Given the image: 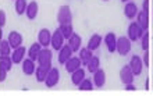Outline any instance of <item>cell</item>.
I'll use <instances>...</instances> for the list:
<instances>
[{"instance_id": "cell-1", "label": "cell", "mask_w": 153, "mask_h": 96, "mask_svg": "<svg viewBox=\"0 0 153 96\" xmlns=\"http://www.w3.org/2000/svg\"><path fill=\"white\" fill-rule=\"evenodd\" d=\"M131 40L127 38V36H121V38H117V45H116V52L120 54V56H127L129 52H131Z\"/></svg>"}, {"instance_id": "cell-2", "label": "cell", "mask_w": 153, "mask_h": 96, "mask_svg": "<svg viewBox=\"0 0 153 96\" xmlns=\"http://www.w3.org/2000/svg\"><path fill=\"white\" fill-rule=\"evenodd\" d=\"M52 59H53V54H52V50L48 48H42L40 49L39 54L36 57V61L39 65H43V67H52Z\"/></svg>"}, {"instance_id": "cell-3", "label": "cell", "mask_w": 153, "mask_h": 96, "mask_svg": "<svg viewBox=\"0 0 153 96\" xmlns=\"http://www.w3.org/2000/svg\"><path fill=\"white\" fill-rule=\"evenodd\" d=\"M59 24H73V13L68 6H61L57 13Z\"/></svg>"}, {"instance_id": "cell-4", "label": "cell", "mask_w": 153, "mask_h": 96, "mask_svg": "<svg viewBox=\"0 0 153 96\" xmlns=\"http://www.w3.org/2000/svg\"><path fill=\"white\" fill-rule=\"evenodd\" d=\"M143 32H145V31L139 27V24L134 21V22H131V24H129V27H128V31H127L128 36H127V38H128L131 42H138V40L142 38Z\"/></svg>"}, {"instance_id": "cell-5", "label": "cell", "mask_w": 153, "mask_h": 96, "mask_svg": "<svg viewBox=\"0 0 153 96\" xmlns=\"http://www.w3.org/2000/svg\"><path fill=\"white\" fill-rule=\"evenodd\" d=\"M59 81H60V71H59V68L52 67L49 70L48 75H46L45 85H46L48 88H54V86L59 84Z\"/></svg>"}, {"instance_id": "cell-6", "label": "cell", "mask_w": 153, "mask_h": 96, "mask_svg": "<svg viewBox=\"0 0 153 96\" xmlns=\"http://www.w3.org/2000/svg\"><path fill=\"white\" fill-rule=\"evenodd\" d=\"M129 68H131V71H132L134 77H138L142 74V70H143V63H142V59L137 54H134L131 57V60H129Z\"/></svg>"}, {"instance_id": "cell-7", "label": "cell", "mask_w": 153, "mask_h": 96, "mask_svg": "<svg viewBox=\"0 0 153 96\" xmlns=\"http://www.w3.org/2000/svg\"><path fill=\"white\" fill-rule=\"evenodd\" d=\"M50 40H52V32L48 28H42L38 33V43L42 48H48V46H50Z\"/></svg>"}, {"instance_id": "cell-8", "label": "cell", "mask_w": 153, "mask_h": 96, "mask_svg": "<svg viewBox=\"0 0 153 96\" xmlns=\"http://www.w3.org/2000/svg\"><path fill=\"white\" fill-rule=\"evenodd\" d=\"M64 36L61 35V32L60 29L57 28L56 31L52 33V40H50V46H52L54 50H60L61 46L64 45Z\"/></svg>"}, {"instance_id": "cell-9", "label": "cell", "mask_w": 153, "mask_h": 96, "mask_svg": "<svg viewBox=\"0 0 153 96\" xmlns=\"http://www.w3.org/2000/svg\"><path fill=\"white\" fill-rule=\"evenodd\" d=\"M93 86L95 88H103L106 84V72L102 68H97L96 71L93 72Z\"/></svg>"}, {"instance_id": "cell-10", "label": "cell", "mask_w": 153, "mask_h": 96, "mask_svg": "<svg viewBox=\"0 0 153 96\" xmlns=\"http://www.w3.org/2000/svg\"><path fill=\"white\" fill-rule=\"evenodd\" d=\"M25 54H27V49H25L22 45L18 46L17 49H13V54H10V56H11V60H13V64H21L22 60H24Z\"/></svg>"}, {"instance_id": "cell-11", "label": "cell", "mask_w": 153, "mask_h": 96, "mask_svg": "<svg viewBox=\"0 0 153 96\" xmlns=\"http://www.w3.org/2000/svg\"><path fill=\"white\" fill-rule=\"evenodd\" d=\"M120 80L124 85L132 84L134 82V74H132V71H131V68H129L128 64L124 65V67L120 70Z\"/></svg>"}, {"instance_id": "cell-12", "label": "cell", "mask_w": 153, "mask_h": 96, "mask_svg": "<svg viewBox=\"0 0 153 96\" xmlns=\"http://www.w3.org/2000/svg\"><path fill=\"white\" fill-rule=\"evenodd\" d=\"M8 43H10V46H11V49H17L18 46H21L22 45V35H21L18 31H11L10 33H8Z\"/></svg>"}, {"instance_id": "cell-13", "label": "cell", "mask_w": 153, "mask_h": 96, "mask_svg": "<svg viewBox=\"0 0 153 96\" xmlns=\"http://www.w3.org/2000/svg\"><path fill=\"white\" fill-rule=\"evenodd\" d=\"M81 60H79V57H70L68 60L65 61L64 63V67H65V71L67 72H70V74H71V72H74L75 71V70H78V68L81 67Z\"/></svg>"}, {"instance_id": "cell-14", "label": "cell", "mask_w": 153, "mask_h": 96, "mask_svg": "<svg viewBox=\"0 0 153 96\" xmlns=\"http://www.w3.org/2000/svg\"><path fill=\"white\" fill-rule=\"evenodd\" d=\"M124 14L128 20H134L138 14V7L134 1H127L124 6Z\"/></svg>"}, {"instance_id": "cell-15", "label": "cell", "mask_w": 153, "mask_h": 96, "mask_svg": "<svg viewBox=\"0 0 153 96\" xmlns=\"http://www.w3.org/2000/svg\"><path fill=\"white\" fill-rule=\"evenodd\" d=\"M71 56H73V50H71V48H70L68 45H63L61 49L59 50V63L64 65V63L68 60Z\"/></svg>"}, {"instance_id": "cell-16", "label": "cell", "mask_w": 153, "mask_h": 96, "mask_svg": "<svg viewBox=\"0 0 153 96\" xmlns=\"http://www.w3.org/2000/svg\"><path fill=\"white\" fill-rule=\"evenodd\" d=\"M38 11H39V6H38V1H31L27 6V10H25V16L28 20H35L38 17Z\"/></svg>"}, {"instance_id": "cell-17", "label": "cell", "mask_w": 153, "mask_h": 96, "mask_svg": "<svg viewBox=\"0 0 153 96\" xmlns=\"http://www.w3.org/2000/svg\"><path fill=\"white\" fill-rule=\"evenodd\" d=\"M105 43L107 46V50L110 53H114L116 52V45H117V36L114 32H109V33H106L105 36Z\"/></svg>"}, {"instance_id": "cell-18", "label": "cell", "mask_w": 153, "mask_h": 96, "mask_svg": "<svg viewBox=\"0 0 153 96\" xmlns=\"http://www.w3.org/2000/svg\"><path fill=\"white\" fill-rule=\"evenodd\" d=\"M81 45H82V39H81V36L78 35V33H75V32H74L73 35L68 38V46L71 48L73 53L79 50V49H81Z\"/></svg>"}, {"instance_id": "cell-19", "label": "cell", "mask_w": 153, "mask_h": 96, "mask_svg": "<svg viewBox=\"0 0 153 96\" xmlns=\"http://www.w3.org/2000/svg\"><path fill=\"white\" fill-rule=\"evenodd\" d=\"M137 22L139 24V27H141L143 31H148V28H149V17H148V13L146 11H138L137 14Z\"/></svg>"}, {"instance_id": "cell-20", "label": "cell", "mask_w": 153, "mask_h": 96, "mask_svg": "<svg viewBox=\"0 0 153 96\" xmlns=\"http://www.w3.org/2000/svg\"><path fill=\"white\" fill-rule=\"evenodd\" d=\"M35 61L31 59H24L22 60V72L25 75H32L35 74Z\"/></svg>"}, {"instance_id": "cell-21", "label": "cell", "mask_w": 153, "mask_h": 96, "mask_svg": "<svg viewBox=\"0 0 153 96\" xmlns=\"http://www.w3.org/2000/svg\"><path fill=\"white\" fill-rule=\"evenodd\" d=\"M100 43H102V36L99 35V33H93V35L91 36V39L88 40V46H86V48H88L89 50L95 52L96 49H99Z\"/></svg>"}, {"instance_id": "cell-22", "label": "cell", "mask_w": 153, "mask_h": 96, "mask_svg": "<svg viewBox=\"0 0 153 96\" xmlns=\"http://www.w3.org/2000/svg\"><path fill=\"white\" fill-rule=\"evenodd\" d=\"M52 68V67H50ZM49 67H43V65H38L36 68H35V77H36V81L38 82H45V80H46V75H48L49 70H50Z\"/></svg>"}, {"instance_id": "cell-23", "label": "cell", "mask_w": 153, "mask_h": 96, "mask_svg": "<svg viewBox=\"0 0 153 96\" xmlns=\"http://www.w3.org/2000/svg\"><path fill=\"white\" fill-rule=\"evenodd\" d=\"M85 78V70L84 68H78V70H75L74 72H71V82H73L74 85H79V82H82V80Z\"/></svg>"}, {"instance_id": "cell-24", "label": "cell", "mask_w": 153, "mask_h": 96, "mask_svg": "<svg viewBox=\"0 0 153 96\" xmlns=\"http://www.w3.org/2000/svg\"><path fill=\"white\" fill-rule=\"evenodd\" d=\"M85 65H86V68H88V71L93 74L97 68H100V59H99L97 56H92L91 57V60L85 64Z\"/></svg>"}, {"instance_id": "cell-25", "label": "cell", "mask_w": 153, "mask_h": 96, "mask_svg": "<svg viewBox=\"0 0 153 96\" xmlns=\"http://www.w3.org/2000/svg\"><path fill=\"white\" fill-rule=\"evenodd\" d=\"M78 52H79V56L78 57H79V60H81V63L82 64H86L89 60H91V57L93 56L92 50H89L88 48H81Z\"/></svg>"}, {"instance_id": "cell-26", "label": "cell", "mask_w": 153, "mask_h": 96, "mask_svg": "<svg viewBox=\"0 0 153 96\" xmlns=\"http://www.w3.org/2000/svg\"><path fill=\"white\" fill-rule=\"evenodd\" d=\"M59 29H60L61 35L64 36V39H68L70 36L74 33V27H73V24H60Z\"/></svg>"}, {"instance_id": "cell-27", "label": "cell", "mask_w": 153, "mask_h": 96, "mask_svg": "<svg viewBox=\"0 0 153 96\" xmlns=\"http://www.w3.org/2000/svg\"><path fill=\"white\" fill-rule=\"evenodd\" d=\"M11 50L13 49L7 39H0V56H10Z\"/></svg>"}, {"instance_id": "cell-28", "label": "cell", "mask_w": 153, "mask_h": 96, "mask_svg": "<svg viewBox=\"0 0 153 96\" xmlns=\"http://www.w3.org/2000/svg\"><path fill=\"white\" fill-rule=\"evenodd\" d=\"M40 49H42V46H40L39 43H32L31 45V48H29V50L27 53H28V59H31V60H36V57H38V54H39V52H40Z\"/></svg>"}, {"instance_id": "cell-29", "label": "cell", "mask_w": 153, "mask_h": 96, "mask_svg": "<svg viewBox=\"0 0 153 96\" xmlns=\"http://www.w3.org/2000/svg\"><path fill=\"white\" fill-rule=\"evenodd\" d=\"M27 6H28V1L27 0H16L14 3V8H16V13L18 16H22L27 10Z\"/></svg>"}, {"instance_id": "cell-30", "label": "cell", "mask_w": 153, "mask_h": 96, "mask_svg": "<svg viewBox=\"0 0 153 96\" xmlns=\"http://www.w3.org/2000/svg\"><path fill=\"white\" fill-rule=\"evenodd\" d=\"M0 67H3L4 70L10 71L13 67L11 56H0Z\"/></svg>"}, {"instance_id": "cell-31", "label": "cell", "mask_w": 153, "mask_h": 96, "mask_svg": "<svg viewBox=\"0 0 153 96\" xmlns=\"http://www.w3.org/2000/svg\"><path fill=\"white\" fill-rule=\"evenodd\" d=\"M93 82L91 80H86V78H84L82 80V82H79V85H78V89L79 91H93Z\"/></svg>"}, {"instance_id": "cell-32", "label": "cell", "mask_w": 153, "mask_h": 96, "mask_svg": "<svg viewBox=\"0 0 153 96\" xmlns=\"http://www.w3.org/2000/svg\"><path fill=\"white\" fill-rule=\"evenodd\" d=\"M139 40H141V46H142V49H143V52L148 50V49H149V32L148 31L143 32V35H142V38Z\"/></svg>"}, {"instance_id": "cell-33", "label": "cell", "mask_w": 153, "mask_h": 96, "mask_svg": "<svg viewBox=\"0 0 153 96\" xmlns=\"http://www.w3.org/2000/svg\"><path fill=\"white\" fill-rule=\"evenodd\" d=\"M7 22V17H6V11L0 8V29H3V27Z\"/></svg>"}, {"instance_id": "cell-34", "label": "cell", "mask_w": 153, "mask_h": 96, "mask_svg": "<svg viewBox=\"0 0 153 96\" xmlns=\"http://www.w3.org/2000/svg\"><path fill=\"white\" fill-rule=\"evenodd\" d=\"M142 63H143V65L149 67V52L148 50H145L143 56H142Z\"/></svg>"}, {"instance_id": "cell-35", "label": "cell", "mask_w": 153, "mask_h": 96, "mask_svg": "<svg viewBox=\"0 0 153 96\" xmlns=\"http://www.w3.org/2000/svg\"><path fill=\"white\" fill-rule=\"evenodd\" d=\"M7 70H4L3 67H0V82H4L7 80Z\"/></svg>"}, {"instance_id": "cell-36", "label": "cell", "mask_w": 153, "mask_h": 96, "mask_svg": "<svg viewBox=\"0 0 153 96\" xmlns=\"http://www.w3.org/2000/svg\"><path fill=\"white\" fill-rule=\"evenodd\" d=\"M142 10L143 11H149V0H143V3H142Z\"/></svg>"}, {"instance_id": "cell-37", "label": "cell", "mask_w": 153, "mask_h": 96, "mask_svg": "<svg viewBox=\"0 0 153 96\" xmlns=\"http://www.w3.org/2000/svg\"><path fill=\"white\" fill-rule=\"evenodd\" d=\"M125 89H127V91H137V86L134 84H127L125 85Z\"/></svg>"}, {"instance_id": "cell-38", "label": "cell", "mask_w": 153, "mask_h": 96, "mask_svg": "<svg viewBox=\"0 0 153 96\" xmlns=\"http://www.w3.org/2000/svg\"><path fill=\"white\" fill-rule=\"evenodd\" d=\"M121 1H125V3H127V1H129V0H121Z\"/></svg>"}, {"instance_id": "cell-39", "label": "cell", "mask_w": 153, "mask_h": 96, "mask_svg": "<svg viewBox=\"0 0 153 96\" xmlns=\"http://www.w3.org/2000/svg\"><path fill=\"white\" fill-rule=\"evenodd\" d=\"M103 1H109V0H103Z\"/></svg>"}]
</instances>
